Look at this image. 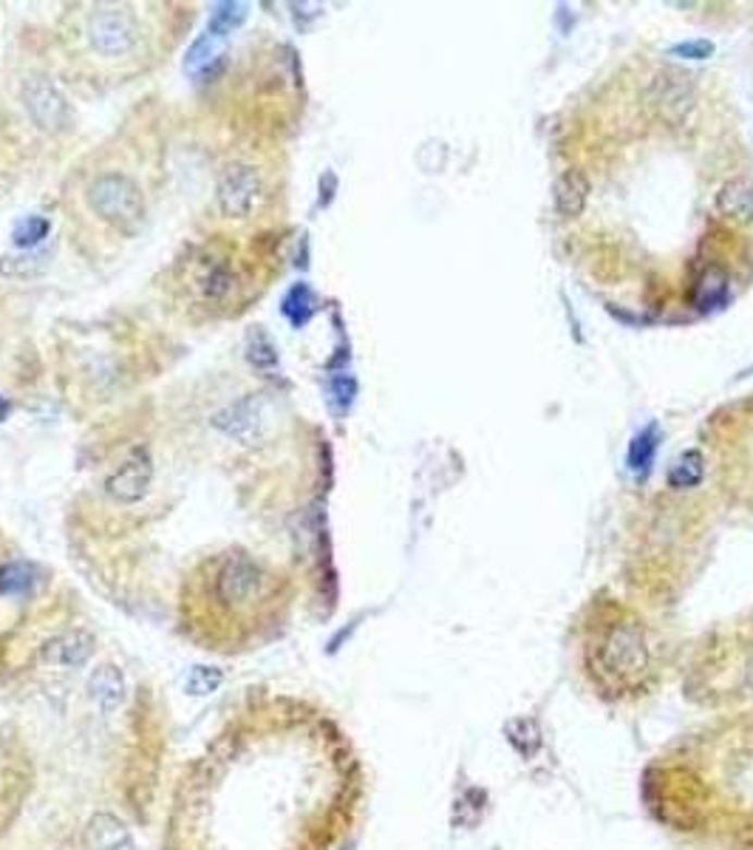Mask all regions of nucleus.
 <instances>
[{
  "instance_id": "1",
  "label": "nucleus",
  "mask_w": 753,
  "mask_h": 850,
  "mask_svg": "<svg viewBox=\"0 0 753 850\" xmlns=\"http://www.w3.org/2000/svg\"><path fill=\"white\" fill-rule=\"evenodd\" d=\"M131 145H108L88 159L69 185L72 233L86 250L111 252L148 219V182Z\"/></svg>"
},
{
  "instance_id": "2",
  "label": "nucleus",
  "mask_w": 753,
  "mask_h": 850,
  "mask_svg": "<svg viewBox=\"0 0 753 850\" xmlns=\"http://www.w3.org/2000/svg\"><path fill=\"white\" fill-rule=\"evenodd\" d=\"M168 32L157 3H86L65 17L63 44L91 77L125 79L157 63Z\"/></svg>"
},
{
  "instance_id": "3",
  "label": "nucleus",
  "mask_w": 753,
  "mask_h": 850,
  "mask_svg": "<svg viewBox=\"0 0 753 850\" xmlns=\"http://www.w3.org/2000/svg\"><path fill=\"white\" fill-rule=\"evenodd\" d=\"M270 258L247 252L235 236H213L190 247L173 267L171 290L182 309L199 318H233L249 307L270 275Z\"/></svg>"
},
{
  "instance_id": "4",
  "label": "nucleus",
  "mask_w": 753,
  "mask_h": 850,
  "mask_svg": "<svg viewBox=\"0 0 753 850\" xmlns=\"http://www.w3.org/2000/svg\"><path fill=\"white\" fill-rule=\"evenodd\" d=\"M275 182L263 159L235 157L215 180V210L233 230H247L270 219Z\"/></svg>"
},
{
  "instance_id": "5",
  "label": "nucleus",
  "mask_w": 753,
  "mask_h": 850,
  "mask_svg": "<svg viewBox=\"0 0 753 850\" xmlns=\"http://www.w3.org/2000/svg\"><path fill=\"white\" fill-rule=\"evenodd\" d=\"M592 664L597 678L612 687H634L652 666L646 629L632 615L618 613L595 629L592 641Z\"/></svg>"
},
{
  "instance_id": "6",
  "label": "nucleus",
  "mask_w": 753,
  "mask_h": 850,
  "mask_svg": "<svg viewBox=\"0 0 753 850\" xmlns=\"http://www.w3.org/2000/svg\"><path fill=\"white\" fill-rule=\"evenodd\" d=\"M210 593L230 613L256 609L270 599L272 576L249 553H227L210 570Z\"/></svg>"
},
{
  "instance_id": "7",
  "label": "nucleus",
  "mask_w": 753,
  "mask_h": 850,
  "mask_svg": "<svg viewBox=\"0 0 753 850\" xmlns=\"http://www.w3.org/2000/svg\"><path fill=\"white\" fill-rule=\"evenodd\" d=\"M719 477L725 488H733L753 500V403L728 408L717 417Z\"/></svg>"
},
{
  "instance_id": "8",
  "label": "nucleus",
  "mask_w": 753,
  "mask_h": 850,
  "mask_svg": "<svg viewBox=\"0 0 753 850\" xmlns=\"http://www.w3.org/2000/svg\"><path fill=\"white\" fill-rule=\"evenodd\" d=\"M646 106L666 125H680L694 106V77L682 69H661L646 88Z\"/></svg>"
},
{
  "instance_id": "9",
  "label": "nucleus",
  "mask_w": 753,
  "mask_h": 850,
  "mask_svg": "<svg viewBox=\"0 0 753 850\" xmlns=\"http://www.w3.org/2000/svg\"><path fill=\"white\" fill-rule=\"evenodd\" d=\"M150 482V459L143 448L136 451L128 463L122 465L114 477L108 479V493L120 502L143 500Z\"/></svg>"
},
{
  "instance_id": "10",
  "label": "nucleus",
  "mask_w": 753,
  "mask_h": 850,
  "mask_svg": "<svg viewBox=\"0 0 753 850\" xmlns=\"http://www.w3.org/2000/svg\"><path fill=\"white\" fill-rule=\"evenodd\" d=\"M587 201H590V180H587V173L569 168V171H564L561 176L555 180L553 185L555 213L564 215V219H576V215L583 213Z\"/></svg>"
},
{
  "instance_id": "11",
  "label": "nucleus",
  "mask_w": 753,
  "mask_h": 850,
  "mask_svg": "<svg viewBox=\"0 0 753 850\" xmlns=\"http://www.w3.org/2000/svg\"><path fill=\"white\" fill-rule=\"evenodd\" d=\"M91 652H94V641L88 632H65V636L46 641L40 657H44L49 666L77 669V666H83L88 657H91Z\"/></svg>"
},
{
  "instance_id": "12",
  "label": "nucleus",
  "mask_w": 753,
  "mask_h": 850,
  "mask_svg": "<svg viewBox=\"0 0 753 850\" xmlns=\"http://www.w3.org/2000/svg\"><path fill=\"white\" fill-rule=\"evenodd\" d=\"M86 839L91 850H136L128 825L114 814H94Z\"/></svg>"
},
{
  "instance_id": "13",
  "label": "nucleus",
  "mask_w": 753,
  "mask_h": 850,
  "mask_svg": "<svg viewBox=\"0 0 753 850\" xmlns=\"http://www.w3.org/2000/svg\"><path fill=\"white\" fill-rule=\"evenodd\" d=\"M717 210L733 224H753V182L731 180L719 187Z\"/></svg>"
},
{
  "instance_id": "14",
  "label": "nucleus",
  "mask_w": 753,
  "mask_h": 850,
  "mask_svg": "<svg viewBox=\"0 0 753 850\" xmlns=\"http://www.w3.org/2000/svg\"><path fill=\"white\" fill-rule=\"evenodd\" d=\"M88 694L91 701L102 709V712H114L125 701V678L116 666H100V669L91 672L88 678Z\"/></svg>"
},
{
  "instance_id": "15",
  "label": "nucleus",
  "mask_w": 753,
  "mask_h": 850,
  "mask_svg": "<svg viewBox=\"0 0 753 850\" xmlns=\"http://www.w3.org/2000/svg\"><path fill=\"white\" fill-rule=\"evenodd\" d=\"M725 298H728V275L719 267H708L694 286L696 309H714L725 304Z\"/></svg>"
},
{
  "instance_id": "16",
  "label": "nucleus",
  "mask_w": 753,
  "mask_h": 850,
  "mask_svg": "<svg viewBox=\"0 0 753 850\" xmlns=\"http://www.w3.org/2000/svg\"><path fill=\"white\" fill-rule=\"evenodd\" d=\"M705 479V459L700 451H686L668 471L671 488H696Z\"/></svg>"
},
{
  "instance_id": "17",
  "label": "nucleus",
  "mask_w": 753,
  "mask_h": 850,
  "mask_svg": "<svg viewBox=\"0 0 753 850\" xmlns=\"http://www.w3.org/2000/svg\"><path fill=\"white\" fill-rule=\"evenodd\" d=\"M37 572L23 562L0 567V595H26L35 587Z\"/></svg>"
},
{
  "instance_id": "18",
  "label": "nucleus",
  "mask_w": 753,
  "mask_h": 850,
  "mask_svg": "<svg viewBox=\"0 0 753 850\" xmlns=\"http://www.w3.org/2000/svg\"><path fill=\"white\" fill-rule=\"evenodd\" d=\"M654 451H657V426H646L632 440V448H629V468L634 473H646L649 465L654 459Z\"/></svg>"
},
{
  "instance_id": "19",
  "label": "nucleus",
  "mask_w": 753,
  "mask_h": 850,
  "mask_svg": "<svg viewBox=\"0 0 753 850\" xmlns=\"http://www.w3.org/2000/svg\"><path fill=\"white\" fill-rule=\"evenodd\" d=\"M221 680H224V675H221L215 666H196V669L187 675V694H193V698H207V694H213L215 689L221 687Z\"/></svg>"
},
{
  "instance_id": "20",
  "label": "nucleus",
  "mask_w": 753,
  "mask_h": 850,
  "mask_svg": "<svg viewBox=\"0 0 753 850\" xmlns=\"http://www.w3.org/2000/svg\"><path fill=\"white\" fill-rule=\"evenodd\" d=\"M513 723L519 726L521 735L516 729H510V726H507V740H510V743L516 746V749H519L521 754H524V757L535 754V749H539V746H541V735H539V729H535V723L527 720V717H519V720H513Z\"/></svg>"
},
{
  "instance_id": "21",
  "label": "nucleus",
  "mask_w": 753,
  "mask_h": 850,
  "mask_svg": "<svg viewBox=\"0 0 753 850\" xmlns=\"http://www.w3.org/2000/svg\"><path fill=\"white\" fill-rule=\"evenodd\" d=\"M46 230H49L46 219H26V222H23L21 227L15 230V242L17 244H35L46 236Z\"/></svg>"
},
{
  "instance_id": "22",
  "label": "nucleus",
  "mask_w": 753,
  "mask_h": 850,
  "mask_svg": "<svg viewBox=\"0 0 753 850\" xmlns=\"http://www.w3.org/2000/svg\"><path fill=\"white\" fill-rule=\"evenodd\" d=\"M711 51H714V46H711L708 40H694V44L677 46L675 54H686V58H691V60H703V58H708Z\"/></svg>"
},
{
  "instance_id": "23",
  "label": "nucleus",
  "mask_w": 753,
  "mask_h": 850,
  "mask_svg": "<svg viewBox=\"0 0 753 850\" xmlns=\"http://www.w3.org/2000/svg\"><path fill=\"white\" fill-rule=\"evenodd\" d=\"M742 687H745V692L753 694V652L751 657H748L745 669H742Z\"/></svg>"
},
{
  "instance_id": "24",
  "label": "nucleus",
  "mask_w": 753,
  "mask_h": 850,
  "mask_svg": "<svg viewBox=\"0 0 753 850\" xmlns=\"http://www.w3.org/2000/svg\"><path fill=\"white\" fill-rule=\"evenodd\" d=\"M7 411H9V408H7V403L0 401V420H3V417H7Z\"/></svg>"
}]
</instances>
